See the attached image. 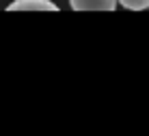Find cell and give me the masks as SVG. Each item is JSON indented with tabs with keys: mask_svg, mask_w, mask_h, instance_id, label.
<instances>
[{
	"mask_svg": "<svg viewBox=\"0 0 149 136\" xmlns=\"http://www.w3.org/2000/svg\"><path fill=\"white\" fill-rule=\"evenodd\" d=\"M123 9H130V11H143L149 9V0H117Z\"/></svg>",
	"mask_w": 149,
	"mask_h": 136,
	"instance_id": "3957f363",
	"label": "cell"
},
{
	"mask_svg": "<svg viewBox=\"0 0 149 136\" xmlns=\"http://www.w3.org/2000/svg\"><path fill=\"white\" fill-rule=\"evenodd\" d=\"M7 11H58V7L52 0H15Z\"/></svg>",
	"mask_w": 149,
	"mask_h": 136,
	"instance_id": "6da1fadb",
	"label": "cell"
},
{
	"mask_svg": "<svg viewBox=\"0 0 149 136\" xmlns=\"http://www.w3.org/2000/svg\"><path fill=\"white\" fill-rule=\"evenodd\" d=\"M74 11H115L117 0H69Z\"/></svg>",
	"mask_w": 149,
	"mask_h": 136,
	"instance_id": "7a4b0ae2",
	"label": "cell"
}]
</instances>
